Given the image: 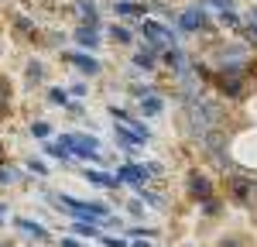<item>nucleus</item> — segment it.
Masks as SVG:
<instances>
[{
  "instance_id": "obj_3",
  "label": "nucleus",
  "mask_w": 257,
  "mask_h": 247,
  "mask_svg": "<svg viewBox=\"0 0 257 247\" xmlns=\"http://www.w3.org/2000/svg\"><path fill=\"white\" fill-rule=\"evenodd\" d=\"M219 247H243L240 237H226V240H219Z\"/></svg>"
},
{
  "instance_id": "obj_5",
  "label": "nucleus",
  "mask_w": 257,
  "mask_h": 247,
  "mask_svg": "<svg viewBox=\"0 0 257 247\" xmlns=\"http://www.w3.org/2000/svg\"><path fill=\"white\" fill-rule=\"evenodd\" d=\"M117 31V41H131V35H127V28H113Z\"/></svg>"
},
{
  "instance_id": "obj_6",
  "label": "nucleus",
  "mask_w": 257,
  "mask_h": 247,
  "mask_svg": "<svg viewBox=\"0 0 257 247\" xmlns=\"http://www.w3.org/2000/svg\"><path fill=\"white\" fill-rule=\"evenodd\" d=\"M134 247H155V244H148V240H138V244H134Z\"/></svg>"
},
{
  "instance_id": "obj_1",
  "label": "nucleus",
  "mask_w": 257,
  "mask_h": 247,
  "mask_svg": "<svg viewBox=\"0 0 257 247\" xmlns=\"http://www.w3.org/2000/svg\"><path fill=\"white\" fill-rule=\"evenodd\" d=\"M250 189H254V182L243 179V175H233V179H230V192H233L237 199H250Z\"/></svg>"
},
{
  "instance_id": "obj_4",
  "label": "nucleus",
  "mask_w": 257,
  "mask_h": 247,
  "mask_svg": "<svg viewBox=\"0 0 257 247\" xmlns=\"http://www.w3.org/2000/svg\"><path fill=\"white\" fill-rule=\"evenodd\" d=\"M134 62H138V65H151V55H148V52H138Z\"/></svg>"
},
{
  "instance_id": "obj_2",
  "label": "nucleus",
  "mask_w": 257,
  "mask_h": 247,
  "mask_svg": "<svg viewBox=\"0 0 257 247\" xmlns=\"http://www.w3.org/2000/svg\"><path fill=\"white\" fill-rule=\"evenodd\" d=\"M192 192H199L196 199H209V182H206V175H192Z\"/></svg>"
}]
</instances>
